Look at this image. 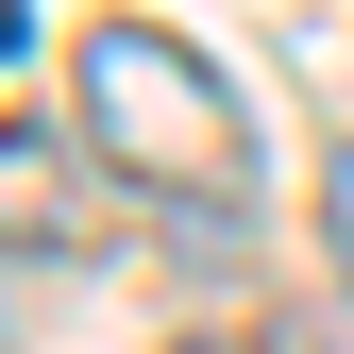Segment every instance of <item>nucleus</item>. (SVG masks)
Masks as SVG:
<instances>
[{"mask_svg":"<svg viewBox=\"0 0 354 354\" xmlns=\"http://www.w3.org/2000/svg\"><path fill=\"white\" fill-rule=\"evenodd\" d=\"M84 118H102V152L136 169V186H169V203H219L236 186V84H219L203 51H169V34H84Z\"/></svg>","mask_w":354,"mask_h":354,"instance_id":"obj_1","label":"nucleus"},{"mask_svg":"<svg viewBox=\"0 0 354 354\" xmlns=\"http://www.w3.org/2000/svg\"><path fill=\"white\" fill-rule=\"evenodd\" d=\"M321 253H337V270H354V152L321 169Z\"/></svg>","mask_w":354,"mask_h":354,"instance_id":"obj_2","label":"nucleus"}]
</instances>
